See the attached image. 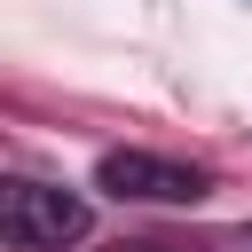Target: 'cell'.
Masks as SVG:
<instances>
[{
  "instance_id": "cell-1",
  "label": "cell",
  "mask_w": 252,
  "mask_h": 252,
  "mask_svg": "<svg viewBox=\"0 0 252 252\" xmlns=\"http://www.w3.org/2000/svg\"><path fill=\"white\" fill-rule=\"evenodd\" d=\"M0 228L16 252H63L87 236V197L55 189V181H8L0 197Z\"/></svg>"
},
{
  "instance_id": "cell-2",
  "label": "cell",
  "mask_w": 252,
  "mask_h": 252,
  "mask_svg": "<svg viewBox=\"0 0 252 252\" xmlns=\"http://www.w3.org/2000/svg\"><path fill=\"white\" fill-rule=\"evenodd\" d=\"M94 189L110 197H142V205H197L213 189L205 165H181V158H158V150H110L94 165Z\"/></svg>"
},
{
  "instance_id": "cell-3",
  "label": "cell",
  "mask_w": 252,
  "mask_h": 252,
  "mask_svg": "<svg viewBox=\"0 0 252 252\" xmlns=\"http://www.w3.org/2000/svg\"><path fill=\"white\" fill-rule=\"evenodd\" d=\"M220 252H252V228H236V236H228V244H220Z\"/></svg>"
}]
</instances>
